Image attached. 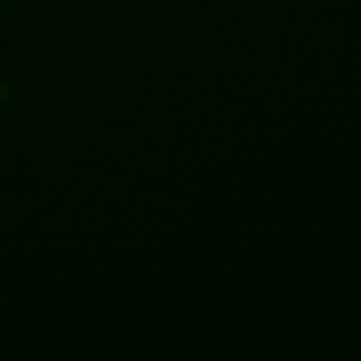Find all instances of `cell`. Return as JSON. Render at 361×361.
<instances>
[]
</instances>
